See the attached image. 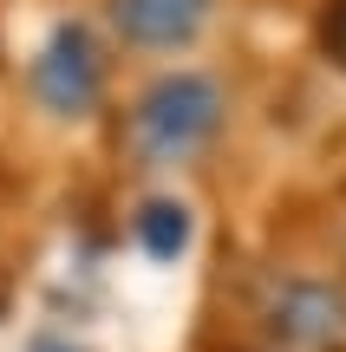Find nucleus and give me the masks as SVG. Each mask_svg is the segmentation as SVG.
Here are the masks:
<instances>
[{"instance_id":"obj_2","label":"nucleus","mask_w":346,"mask_h":352,"mask_svg":"<svg viewBox=\"0 0 346 352\" xmlns=\"http://www.w3.org/2000/svg\"><path fill=\"white\" fill-rule=\"evenodd\" d=\"M26 91H33V104L46 118H59V124L91 118L98 98H105V52H98V39H91L78 20H59L46 39H39V52L26 59Z\"/></svg>"},{"instance_id":"obj_7","label":"nucleus","mask_w":346,"mask_h":352,"mask_svg":"<svg viewBox=\"0 0 346 352\" xmlns=\"http://www.w3.org/2000/svg\"><path fill=\"white\" fill-rule=\"evenodd\" d=\"M26 352H85V346H72L65 333H33V340H26Z\"/></svg>"},{"instance_id":"obj_3","label":"nucleus","mask_w":346,"mask_h":352,"mask_svg":"<svg viewBox=\"0 0 346 352\" xmlns=\"http://www.w3.org/2000/svg\"><path fill=\"white\" fill-rule=\"evenodd\" d=\"M268 327L294 346H327L346 333V294L327 287V280H288L268 300Z\"/></svg>"},{"instance_id":"obj_1","label":"nucleus","mask_w":346,"mask_h":352,"mask_svg":"<svg viewBox=\"0 0 346 352\" xmlns=\"http://www.w3.org/2000/svg\"><path fill=\"white\" fill-rule=\"evenodd\" d=\"M222 118H229V98L209 72H164L157 85L138 91L125 118V144L144 170H183L216 144Z\"/></svg>"},{"instance_id":"obj_4","label":"nucleus","mask_w":346,"mask_h":352,"mask_svg":"<svg viewBox=\"0 0 346 352\" xmlns=\"http://www.w3.org/2000/svg\"><path fill=\"white\" fill-rule=\"evenodd\" d=\"M209 20V0H111V26L144 52H183Z\"/></svg>"},{"instance_id":"obj_6","label":"nucleus","mask_w":346,"mask_h":352,"mask_svg":"<svg viewBox=\"0 0 346 352\" xmlns=\"http://www.w3.org/2000/svg\"><path fill=\"white\" fill-rule=\"evenodd\" d=\"M327 46H334V59L346 65V0H334V13H327Z\"/></svg>"},{"instance_id":"obj_5","label":"nucleus","mask_w":346,"mask_h":352,"mask_svg":"<svg viewBox=\"0 0 346 352\" xmlns=\"http://www.w3.org/2000/svg\"><path fill=\"white\" fill-rule=\"evenodd\" d=\"M131 235H138V248L151 261H183L196 241V215L183 196H144L138 215H131Z\"/></svg>"}]
</instances>
